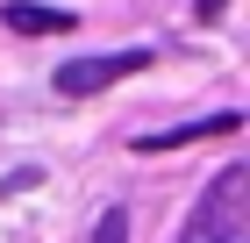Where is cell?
I'll return each instance as SVG.
<instances>
[{
    "label": "cell",
    "mask_w": 250,
    "mask_h": 243,
    "mask_svg": "<svg viewBox=\"0 0 250 243\" xmlns=\"http://www.w3.org/2000/svg\"><path fill=\"white\" fill-rule=\"evenodd\" d=\"M186 243H250V172L222 165V179L208 186V200L193 207Z\"/></svg>",
    "instance_id": "cell-1"
},
{
    "label": "cell",
    "mask_w": 250,
    "mask_h": 243,
    "mask_svg": "<svg viewBox=\"0 0 250 243\" xmlns=\"http://www.w3.org/2000/svg\"><path fill=\"white\" fill-rule=\"evenodd\" d=\"M150 65V50H107V57H64L58 72H50V86H58L64 100H86V93H107L115 79L143 72Z\"/></svg>",
    "instance_id": "cell-2"
},
{
    "label": "cell",
    "mask_w": 250,
    "mask_h": 243,
    "mask_svg": "<svg viewBox=\"0 0 250 243\" xmlns=\"http://www.w3.org/2000/svg\"><path fill=\"white\" fill-rule=\"evenodd\" d=\"M0 22H7L15 36H72V15H64V7H36V0H7Z\"/></svg>",
    "instance_id": "cell-3"
},
{
    "label": "cell",
    "mask_w": 250,
    "mask_h": 243,
    "mask_svg": "<svg viewBox=\"0 0 250 243\" xmlns=\"http://www.w3.org/2000/svg\"><path fill=\"white\" fill-rule=\"evenodd\" d=\"M229 129H243V114H208V122H179V129H157V136H143L136 150H179V143H200V136H229Z\"/></svg>",
    "instance_id": "cell-4"
},
{
    "label": "cell",
    "mask_w": 250,
    "mask_h": 243,
    "mask_svg": "<svg viewBox=\"0 0 250 243\" xmlns=\"http://www.w3.org/2000/svg\"><path fill=\"white\" fill-rule=\"evenodd\" d=\"M93 243H129V215H122V207H107V215L93 222Z\"/></svg>",
    "instance_id": "cell-5"
},
{
    "label": "cell",
    "mask_w": 250,
    "mask_h": 243,
    "mask_svg": "<svg viewBox=\"0 0 250 243\" xmlns=\"http://www.w3.org/2000/svg\"><path fill=\"white\" fill-rule=\"evenodd\" d=\"M36 179H43V172H36V165H21V172H15V179H0V200H7V193H21V186H36Z\"/></svg>",
    "instance_id": "cell-6"
}]
</instances>
